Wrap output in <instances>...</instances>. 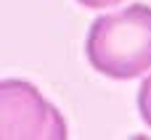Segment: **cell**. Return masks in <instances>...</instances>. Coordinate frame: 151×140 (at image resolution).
Listing matches in <instances>:
<instances>
[{
	"label": "cell",
	"mask_w": 151,
	"mask_h": 140,
	"mask_svg": "<svg viewBox=\"0 0 151 140\" xmlns=\"http://www.w3.org/2000/svg\"><path fill=\"white\" fill-rule=\"evenodd\" d=\"M93 69L111 79H133L151 69V8L127 5L119 13L98 16L88 32Z\"/></svg>",
	"instance_id": "cell-1"
},
{
	"label": "cell",
	"mask_w": 151,
	"mask_h": 140,
	"mask_svg": "<svg viewBox=\"0 0 151 140\" xmlns=\"http://www.w3.org/2000/svg\"><path fill=\"white\" fill-rule=\"evenodd\" d=\"M85 8H106V5H117L119 0H80Z\"/></svg>",
	"instance_id": "cell-4"
},
{
	"label": "cell",
	"mask_w": 151,
	"mask_h": 140,
	"mask_svg": "<svg viewBox=\"0 0 151 140\" xmlns=\"http://www.w3.org/2000/svg\"><path fill=\"white\" fill-rule=\"evenodd\" d=\"M66 122L24 79L0 82V140H64Z\"/></svg>",
	"instance_id": "cell-2"
},
{
	"label": "cell",
	"mask_w": 151,
	"mask_h": 140,
	"mask_svg": "<svg viewBox=\"0 0 151 140\" xmlns=\"http://www.w3.org/2000/svg\"><path fill=\"white\" fill-rule=\"evenodd\" d=\"M138 111H141V119L151 127V74L141 82V90H138Z\"/></svg>",
	"instance_id": "cell-3"
}]
</instances>
